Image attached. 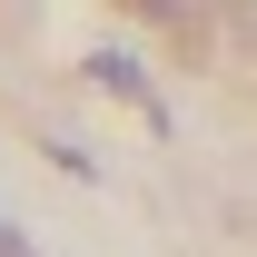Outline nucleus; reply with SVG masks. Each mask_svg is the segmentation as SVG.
Returning a JSON list of instances; mask_svg holds the SVG:
<instances>
[{
    "mask_svg": "<svg viewBox=\"0 0 257 257\" xmlns=\"http://www.w3.org/2000/svg\"><path fill=\"white\" fill-rule=\"evenodd\" d=\"M0 257H30V237H20V227H10V218H0Z\"/></svg>",
    "mask_w": 257,
    "mask_h": 257,
    "instance_id": "1",
    "label": "nucleus"
}]
</instances>
